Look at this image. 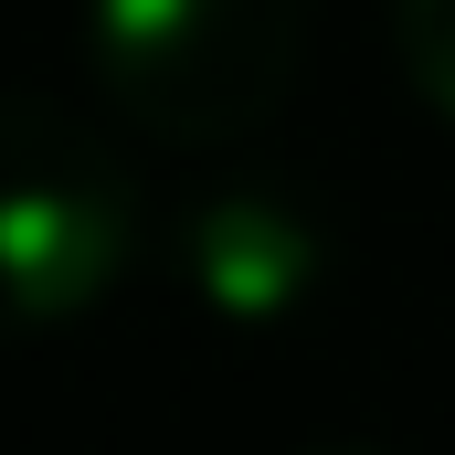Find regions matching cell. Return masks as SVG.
Segmentation results:
<instances>
[{
    "label": "cell",
    "instance_id": "cell-1",
    "mask_svg": "<svg viewBox=\"0 0 455 455\" xmlns=\"http://www.w3.org/2000/svg\"><path fill=\"white\" fill-rule=\"evenodd\" d=\"M307 0H85V64L107 107L170 148H223L297 85Z\"/></svg>",
    "mask_w": 455,
    "mask_h": 455
},
{
    "label": "cell",
    "instance_id": "cell-2",
    "mask_svg": "<svg viewBox=\"0 0 455 455\" xmlns=\"http://www.w3.org/2000/svg\"><path fill=\"white\" fill-rule=\"evenodd\" d=\"M127 233H138V202H127L116 159L64 107L21 96L11 107V180H0V265H11L21 318L32 329L85 318L127 265Z\"/></svg>",
    "mask_w": 455,
    "mask_h": 455
},
{
    "label": "cell",
    "instance_id": "cell-3",
    "mask_svg": "<svg viewBox=\"0 0 455 455\" xmlns=\"http://www.w3.org/2000/svg\"><path fill=\"white\" fill-rule=\"evenodd\" d=\"M180 275H191V297H202L212 318L275 329V318H297V307L318 297L329 233L307 223L286 191H212V202H191V223H180Z\"/></svg>",
    "mask_w": 455,
    "mask_h": 455
},
{
    "label": "cell",
    "instance_id": "cell-4",
    "mask_svg": "<svg viewBox=\"0 0 455 455\" xmlns=\"http://www.w3.org/2000/svg\"><path fill=\"white\" fill-rule=\"evenodd\" d=\"M392 43H403L413 96L455 127V0H392Z\"/></svg>",
    "mask_w": 455,
    "mask_h": 455
}]
</instances>
